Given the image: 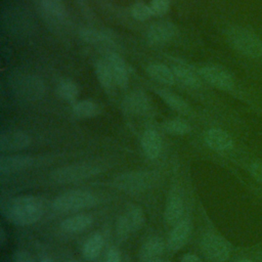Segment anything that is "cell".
Returning <instances> with one entry per match:
<instances>
[{
	"label": "cell",
	"mask_w": 262,
	"mask_h": 262,
	"mask_svg": "<svg viewBox=\"0 0 262 262\" xmlns=\"http://www.w3.org/2000/svg\"><path fill=\"white\" fill-rule=\"evenodd\" d=\"M44 212L45 203L37 195H17L1 204L2 215L9 222L18 226H28L38 222Z\"/></svg>",
	"instance_id": "6da1fadb"
},
{
	"label": "cell",
	"mask_w": 262,
	"mask_h": 262,
	"mask_svg": "<svg viewBox=\"0 0 262 262\" xmlns=\"http://www.w3.org/2000/svg\"><path fill=\"white\" fill-rule=\"evenodd\" d=\"M225 34L229 44L239 53L251 58L262 56V40L252 31L233 26L228 28Z\"/></svg>",
	"instance_id": "7a4b0ae2"
},
{
	"label": "cell",
	"mask_w": 262,
	"mask_h": 262,
	"mask_svg": "<svg viewBox=\"0 0 262 262\" xmlns=\"http://www.w3.org/2000/svg\"><path fill=\"white\" fill-rule=\"evenodd\" d=\"M96 198L87 190L75 189L61 193L52 202V209L58 213L79 212L95 206Z\"/></svg>",
	"instance_id": "3957f363"
},
{
	"label": "cell",
	"mask_w": 262,
	"mask_h": 262,
	"mask_svg": "<svg viewBox=\"0 0 262 262\" xmlns=\"http://www.w3.org/2000/svg\"><path fill=\"white\" fill-rule=\"evenodd\" d=\"M101 168L99 165L92 162L78 163L69 166H64L52 171L51 179L60 184L78 182L99 174Z\"/></svg>",
	"instance_id": "277c9868"
},
{
	"label": "cell",
	"mask_w": 262,
	"mask_h": 262,
	"mask_svg": "<svg viewBox=\"0 0 262 262\" xmlns=\"http://www.w3.org/2000/svg\"><path fill=\"white\" fill-rule=\"evenodd\" d=\"M154 182L150 172L133 171L126 172L114 178V185L127 192H139L147 189Z\"/></svg>",
	"instance_id": "5b68a950"
},
{
	"label": "cell",
	"mask_w": 262,
	"mask_h": 262,
	"mask_svg": "<svg viewBox=\"0 0 262 262\" xmlns=\"http://www.w3.org/2000/svg\"><path fill=\"white\" fill-rule=\"evenodd\" d=\"M201 247L208 258L217 262L227 260L230 255V247L228 243L222 236L212 232L203 235Z\"/></svg>",
	"instance_id": "8992f818"
},
{
	"label": "cell",
	"mask_w": 262,
	"mask_h": 262,
	"mask_svg": "<svg viewBox=\"0 0 262 262\" xmlns=\"http://www.w3.org/2000/svg\"><path fill=\"white\" fill-rule=\"evenodd\" d=\"M13 86L19 96L28 100H36L44 93L43 81L33 75H25L13 81Z\"/></svg>",
	"instance_id": "52a82bcc"
},
{
	"label": "cell",
	"mask_w": 262,
	"mask_h": 262,
	"mask_svg": "<svg viewBox=\"0 0 262 262\" xmlns=\"http://www.w3.org/2000/svg\"><path fill=\"white\" fill-rule=\"evenodd\" d=\"M200 76L210 85L220 90H230L234 80L229 72L218 66H207L200 69Z\"/></svg>",
	"instance_id": "ba28073f"
},
{
	"label": "cell",
	"mask_w": 262,
	"mask_h": 262,
	"mask_svg": "<svg viewBox=\"0 0 262 262\" xmlns=\"http://www.w3.org/2000/svg\"><path fill=\"white\" fill-rule=\"evenodd\" d=\"M176 27L169 21L157 23L150 26L147 30L146 38L150 44L159 45L169 42L176 35Z\"/></svg>",
	"instance_id": "9c48e42d"
},
{
	"label": "cell",
	"mask_w": 262,
	"mask_h": 262,
	"mask_svg": "<svg viewBox=\"0 0 262 262\" xmlns=\"http://www.w3.org/2000/svg\"><path fill=\"white\" fill-rule=\"evenodd\" d=\"M31 144L30 136L23 131H7L0 136L1 151H15L27 148Z\"/></svg>",
	"instance_id": "30bf717a"
},
{
	"label": "cell",
	"mask_w": 262,
	"mask_h": 262,
	"mask_svg": "<svg viewBox=\"0 0 262 262\" xmlns=\"http://www.w3.org/2000/svg\"><path fill=\"white\" fill-rule=\"evenodd\" d=\"M192 231L191 223L183 220L174 225L168 237V247L171 251H178L188 242Z\"/></svg>",
	"instance_id": "8fae6325"
},
{
	"label": "cell",
	"mask_w": 262,
	"mask_h": 262,
	"mask_svg": "<svg viewBox=\"0 0 262 262\" xmlns=\"http://www.w3.org/2000/svg\"><path fill=\"white\" fill-rule=\"evenodd\" d=\"M34 163V159L29 156H2L0 158L1 174H13L30 168Z\"/></svg>",
	"instance_id": "7c38bea8"
},
{
	"label": "cell",
	"mask_w": 262,
	"mask_h": 262,
	"mask_svg": "<svg viewBox=\"0 0 262 262\" xmlns=\"http://www.w3.org/2000/svg\"><path fill=\"white\" fill-rule=\"evenodd\" d=\"M105 59L111 67L115 84L125 88L128 85V70L124 59L116 52H108Z\"/></svg>",
	"instance_id": "4fadbf2b"
},
{
	"label": "cell",
	"mask_w": 262,
	"mask_h": 262,
	"mask_svg": "<svg viewBox=\"0 0 262 262\" xmlns=\"http://www.w3.org/2000/svg\"><path fill=\"white\" fill-rule=\"evenodd\" d=\"M207 145L217 151H223L232 147V138L227 132L219 128H212L207 131L205 135Z\"/></svg>",
	"instance_id": "5bb4252c"
},
{
	"label": "cell",
	"mask_w": 262,
	"mask_h": 262,
	"mask_svg": "<svg viewBox=\"0 0 262 262\" xmlns=\"http://www.w3.org/2000/svg\"><path fill=\"white\" fill-rule=\"evenodd\" d=\"M142 150L147 159H157L162 150V138L155 130H146L141 137Z\"/></svg>",
	"instance_id": "9a60e30c"
},
{
	"label": "cell",
	"mask_w": 262,
	"mask_h": 262,
	"mask_svg": "<svg viewBox=\"0 0 262 262\" xmlns=\"http://www.w3.org/2000/svg\"><path fill=\"white\" fill-rule=\"evenodd\" d=\"M93 222V217L89 214H77L63 219L60 228L68 233H78L88 228Z\"/></svg>",
	"instance_id": "2e32d148"
},
{
	"label": "cell",
	"mask_w": 262,
	"mask_h": 262,
	"mask_svg": "<svg viewBox=\"0 0 262 262\" xmlns=\"http://www.w3.org/2000/svg\"><path fill=\"white\" fill-rule=\"evenodd\" d=\"M184 211L182 199L178 194H173L169 198L164 211V217L169 225H176L180 222Z\"/></svg>",
	"instance_id": "e0dca14e"
},
{
	"label": "cell",
	"mask_w": 262,
	"mask_h": 262,
	"mask_svg": "<svg viewBox=\"0 0 262 262\" xmlns=\"http://www.w3.org/2000/svg\"><path fill=\"white\" fill-rule=\"evenodd\" d=\"M146 71L149 77H151L154 80L160 83H163L166 85H172L175 82V76L173 71L163 63L152 62L148 64Z\"/></svg>",
	"instance_id": "ac0fdd59"
},
{
	"label": "cell",
	"mask_w": 262,
	"mask_h": 262,
	"mask_svg": "<svg viewBox=\"0 0 262 262\" xmlns=\"http://www.w3.org/2000/svg\"><path fill=\"white\" fill-rule=\"evenodd\" d=\"M164 249V241L159 236H152L142 245L139 255L143 261H149L159 257L163 253Z\"/></svg>",
	"instance_id": "d6986e66"
},
{
	"label": "cell",
	"mask_w": 262,
	"mask_h": 262,
	"mask_svg": "<svg viewBox=\"0 0 262 262\" xmlns=\"http://www.w3.org/2000/svg\"><path fill=\"white\" fill-rule=\"evenodd\" d=\"M103 245H104V238L100 233L96 232L90 235L83 246L84 258L89 261L95 260L101 253Z\"/></svg>",
	"instance_id": "ffe728a7"
},
{
	"label": "cell",
	"mask_w": 262,
	"mask_h": 262,
	"mask_svg": "<svg viewBox=\"0 0 262 262\" xmlns=\"http://www.w3.org/2000/svg\"><path fill=\"white\" fill-rule=\"evenodd\" d=\"M157 92L160 95V97L174 111L180 114H188L190 112L189 105L179 95L170 92L166 89H158Z\"/></svg>",
	"instance_id": "44dd1931"
},
{
	"label": "cell",
	"mask_w": 262,
	"mask_h": 262,
	"mask_svg": "<svg viewBox=\"0 0 262 262\" xmlns=\"http://www.w3.org/2000/svg\"><path fill=\"white\" fill-rule=\"evenodd\" d=\"M41 9L51 21H58L63 18L64 7L60 0H41Z\"/></svg>",
	"instance_id": "7402d4cb"
},
{
	"label": "cell",
	"mask_w": 262,
	"mask_h": 262,
	"mask_svg": "<svg viewBox=\"0 0 262 262\" xmlns=\"http://www.w3.org/2000/svg\"><path fill=\"white\" fill-rule=\"evenodd\" d=\"M95 73L99 83L104 89L108 90L113 88L115 81L111 67L106 59H99L95 62Z\"/></svg>",
	"instance_id": "603a6c76"
},
{
	"label": "cell",
	"mask_w": 262,
	"mask_h": 262,
	"mask_svg": "<svg viewBox=\"0 0 262 262\" xmlns=\"http://www.w3.org/2000/svg\"><path fill=\"white\" fill-rule=\"evenodd\" d=\"M175 79L180 81L182 84L189 87H198L200 85V80L196 75L187 67L183 64H175L172 69Z\"/></svg>",
	"instance_id": "cb8c5ba5"
},
{
	"label": "cell",
	"mask_w": 262,
	"mask_h": 262,
	"mask_svg": "<svg viewBox=\"0 0 262 262\" xmlns=\"http://www.w3.org/2000/svg\"><path fill=\"white\" fill-rule=\"evenodd\" d=\"M125 107L130 113L141 114L147 108V100L143 93L141 92H133L131 93L124 102Z\"/></svg>",
	"instance_id": "d4e9b609"
},
{
	"label": "cell",
	"mask_w": 262,
	"mask_h": 262,
	"mask_svg": "<svg viewBox=\"0 0 262 262\" xmlns=\"http://www.w3.org/2000/svg\"><path fill=\"white\" fill-rule=\"evenodd\" d=\"M98 105L91 100H81L74 104L73 113L77 118L89 119L98 115Z\"/></svg>",
	"instance_id": "484cf974"
},
{
	"label": "cell",
	"mask_w": 262,
	"mask_h": 262,
	"mask_svg": "<svg viewBox=\"0 0 262 262\" xmlns=\"http://www.w3.org/2000/svg\"><path fill=\"white\" fill-rule=\"evenodd\" d=\"M125 216L127 217L128 222H129L133 232L140 230L143 227L145 220H146L144 211L139 206H131L128 209Z\"/></svg>",
	"instance_id": "4316f807"
},
{
	"label": "cell",
	"mask_w": 262,
	"mask_h": 262,
	"mask_svg": "<svg viewBox=\"0 0 262 262\" xmlns=\"http://www.w3.org/2000/svg\"><path fill=\"white\" fill-rule=\"evenodd\" d=\"M164 130L172 135H185L191 131L190 125L182 119L168 120L163 124Z\"/></svg>",
	"instance_id": "83f0119b"
},
{
	"label": "cell",
	"mask_w": 262,
	"mask_h": 262,
	"mask_svg": "<svg viewBox=\"0 0 262 262\" xmlns=\"http://www.w3.org/2000/svg\"><path fill=\"white\" fill-rule=\"evenodd\" d=\"M57 92L59 96L66 100L73 101L77 98L79 93V88L73 81L64 80L59 83L57 87Z\"/></svg>",
	"instance_id": "f1b7e54d"
},
{
	"label": "cell",
	"mask_w": 262,
	"mask_h": 262,
	"mask_svg": "<svg viewBox=\"0 0 262 262\" xmlns=\"http://www.w3.org/2000/svg\"><path fill=\"white\" fill-rule=\"evenodd\" d=\"M131 232H133V231L128 222L127 217L125 215H122L121 217H119V219L117 220V223H116V235H117L118 239L121 242L125 241Z\"/></svg>",
	"instance_id": "f546056e"
},
{
	"label": "cell",
	"mask_w": 262,
	"mask_h": 262,
	"mask_svg": "<svg viewBox=\"0 0 262 262\" xmlns=\"http://www.w3.org/2000/svg\"><path fill=\"white\" fill-rule=\"evenodd\" d=\"M80 36L85 42L88 43H101L104 42L106 39V37L102 33L89 28L82 29L80 31Z\"/></svg>",
	"instance_id": "4dcf8cb0"
},
{
	"label": "cell",
	"mask_w": 262,
	"mask_h": 262,
	"mask_svg": "<svg viewBox=\"0 0 262 262\" xmlns=\"http://www.w3.org/2000/svg\"><path fill=\"white\" fill-rule=\"evenodd\" d=\"M132 14L137 20H146L152 15V11L149 5L139 2L132 7Z\"/></svg>",
	"instance_id": "1f68e13d"
},
{
	"label": "cell",
	"mask_w": 262,
	"mask_h": 262,
	"mask_svg": "<svg viewBox=\"0 0 262 262\" xmlns=\"http://www.w3.org/2000/svg\"><path fill=\"white\" fill-rule=\"evenodd\" d=\"M149 6L152 11V15H163L169 9L170 0H151Z\"/></svg>",
	"instance_id": "d6a6232c"
},
{
	"label": "cell",
	"mask_w": 262,
	"mask_h": 262,
	"mask_svg": "<svg viewBox=\"0 0 262 262\" xmlns=\"http://www.w3.org/2000/svg\"><path fill=\"white\" fill-rule=\"evenodd\" d=\"M13 262H37L33 256L24 250H17L12 255Z\"/></svg>",
	"instance_id": "836d02e7"
},
{
	"label": "cell",
	"mask_w": 262,
	"mask_h": 262,
	"mask_svg": "<svg viewBox=\"0 0 262 262\" xmlns=\"http://www.w3.org/2000/svg\"><path fill=\"white\" fill-rule=\"evenodd\" d=\"M253 177L262 183V163H254L250 168Z\"/></svg>",
	"instance_id": "e575fe53"
},
{
	"label": "cell",
	"mask_w": 262,
	"mask_h": 262,
	"mask_svg": "<svg viewBox=\"0 0 262 262\" xmlns=\"http://www.w3.org/2000/svg\"><path fill=\"white\" fill-rule=\"evenodd\" d=\"M105 262H121V255L118 249L111 248L106 254Z\"/></svg>",
	"instance_id": "d590c367"
},
{
	"label": "cell",
	"mask_w": 262,
	"mask_h": 262,
	"mask_svg": "<svg viewBox=\"0 0 262 262\" xmlns=\"http://www.w3.org/2000/svg\"><path fill=\"white\" fill-rule=\"evenodd\" d=\"M180 262H203L202 259L194 254H185L180 259Z\"/></svg>",
	"instance_id": "8d00e7d4"
},
{
	"label": "cell",
	"mask_w": 262,
	"mask_h": 262,
	"mask_svg": "<svg viewBox=\"0 0 262 262\" xmlns=\"http://www.w3.org/2000/svg\"><path fill=\"white\" fill-rule=\"evenodd\" d=\"M5 241H6V234H5V230H4V228H0V245L1 246H3L4 245V243H5Z\"/></svg>",
	"instance_id": "74e56055"
},
{
	"label": "cell",
	"mask_w": 262,
	"mask_h": 262,
	"mask_svg": "<svg viewBox=\"0 0 262 262\" xmlns=\"http://www.w3.org/2000/svg\"><path fill=\"white\" fill-rule=\"evenodd\" d=\"M40 262H55V261H54V260H52L50 257L43 256V257L40 259Z\"/></svg>",
	"instance_id": "f35d334b"
},
{
	"label": "cell",
	"mask_w": 262,
	"mask_h": 262,
	"mask_svg": "<svg viewBox=\"0 0 262 262\" xmlns=\"http://www.w3.org/2000/svg\"><path fill=\"white\" fill-rule=\"evenodd\" d=\"M237 262H253V261L248 260V259H243V260H239V261H237Z\"/></svg>",
	"instance_id": "ab89813d"
},
{
	"label": "cell",
	"mask_w": 262,
	"mask_h": 262,
	"mask_svg": "<svg viewBox=\"0 0 262 262\" xmlns=\"http://www.w3.org/2000/svg\"><path fill=\"white\" fill-rule=\"evenodd\" d=\"M69 262H77V261H75V260H71V261H69Z\"/></svg>",
	"instance_id": "60d3db41"
}]
</instances>
